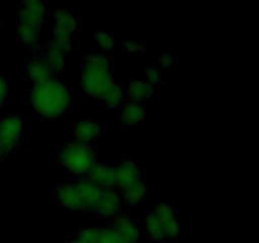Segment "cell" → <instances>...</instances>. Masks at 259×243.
<instances>
[{
	"label": "cell",
	"mask_w": 259,
	"mask_h": 243,
	"mask_svg": "<svg viewBox=\"0 0 259 243\" xmlns=\"http://www.w3.org/2000/svg\"><path fill=\"white\" fill-rule=\"evenodd\" d=\"M124 91H125V98H128V100L137 101L141 104L152 99L154 95L153 86L141 78H132L125 85Z\"/></svg>",
	"instance_id": "16"
},
{
	"label": "cell",
	"mask_w": 259,
	"mask_h": 243,
	"mask_svg": "<svg viewBox=\"0 0 259 243\" xmlns=\"http://www.w3.org/2000/svg\"><path fill=\"white\" fill-rule=\"evenodd\" d=\"M144 81L152 85L153 88L161 85L163 83V78H162V71L159 70L157 66H151V67H147L144 70Z\"/></svg>",
	"instance_id": "22"
},
{
	"label": "cell",
	"mask_w": 259,
	"mask_h": 243,
	"mask_svg": "<svg viewBox=\"0 0 259 243\" xmlns=\"http://www.w3.org/2000/svg\"><path fill=\"white\" fill-rule=\"evenodd\" d=\"M47 17L48 9L42 2L29 0L20 7L18 14V37L29 50H35L39 46Z\"/></svg>",
	"instance_id": "4"
},
{
	"label": "cell",
	"mask_w": 259,
	"mask_h": 243,
	"mask_svg": "<svg viewBox=\"0 0 259 243\" xmlns=\"http://www.w3.org/2000/svg\"><path fill=\"white\" fill-rule=\"evenodd\" d=\"M144 232L154 242H167L179 238L182 233L176 210L168 204L157 205L144 218Z\"/></svg>",
	"instance_id": "5"
},
{
	"label": "cell",
	"mask_w": 259,
	"mask_h": 243,
	"mask_svg": "<svg viewBox=\"0 0 259 243\" xmlns=\"http://www.w3.org/2000/svg\"><path fill=\"white\" fill-rule=\"evenodd\" d=\"M71 90L67 84L56 76L34 84L28 94V101L33 110L43 118H61L71 106Z\"/></svg>",
	"instance_id": "1"
},
{
	"label": "cell",
	"mask_w": 259,
	"mask_h": 243,
	"mask_svg": "<svg viewBox=\"0 0 259 243\" xmlns=\"http://www.w3.org/2000/svg\"><path fill=\"white\" fill-rule=\"evenodd\" d=\"M113 83L111 58L109 55L99 51L86 53L82 60L81 72V88L83 94L100 100L103 94Z\"/></svg>",
	"instance_id": "2"
},
{
	"label": "cell",
	"mask_w": 259,
	"mask_h": 243,
	"mask_svg": "<svg viewBox=\"0 0 259 243\" xmlns=\"http://www.w3.org/2000/svg\"><path fill=\"white\" fill-rule=\"evenodd\" d=\"M85 177H88L103 190L115 189V167L108 164L95 162Z\"/></svg>",
	"instance_id": "12"
},
{
	"label": "cell",
	"mask_w": 259,
	"mask_h": 243,
	"mask_svg": "<svg viewBox=\"0 0 259 243\" xmlns=\"http://www.w3.org/2000/svg\"><path fill=\"white\" fill-rule=\"evenodd\" d=\"M101 228H83L77 233L75 239L80 243H99Z\"/></svg>",
	"instance_id": "21"
},
{
	"label": "cell",
	"mask_w": 259,
	"mask_h": 243,
	"mask_svg": "<svg viewBox=\"0 0 259 243\" xmlns=\"http://www.w3.org/2000/svg\"><path fill=\"white\" fill-rule=\"evenodd\" d=\"M73 184L77 189L78 199H80V210L91 214L104 190L96 184H94L88 177H80Z\"/></svg>",
	"instance_id": "10"
},
{
	"label": "cell",
	"mask_w": 259,
	"mask_h": 243,
	"mask_svg": "<svg viewBox=\"0 0 259 243\" xmlns=\"http://www.w3.org/2000/svg\"><path fill=\"white\" fill-rule=\"evenodd\" d=\"M94 40L96 43V47H98L99 52H103L108 55L109 52H111L114 48V37L111 33L104 32V30H99L93 34Z\"/></svg>",
	"instance_id": "20"
},
{
	"label": "cell",
	"mask_w": 259,
	"mask_h": 243,
	"mask_svg": "<svg viewBox=\"0 0 259 243\" xmlns=\"http://www.w3.org/2000/svg\"><path fill=\"white\" fill-rule=\"evenodd\" d=\"M111 229L119 235L123 240L128 243H136L141 238V230L133 219L129 215L119 214L114 218Z\"/></svg>",
	"instance_id": "14"
},
{
	"label": "cell",
	"mask_w": 259,
	"mask_h": 243,
	"mask_svg": "<svg viewBox=\"0 0 259 243\" xmlns=\"http://www.w3.org/2000/svg\"><path fill=\"white\" fill-rule=\"evenodd\" d=\"M119 116L124 127L132 128L144 119V108L141 103L126 99L119 106Z\"/></svg>",
	"instance_id": "15"
},
{
	"label": "cell",
	"mask_w": 259,
	"mask_h": 243,
	"mask_svg": "<svg viewBox=\"0 0 259 243\" xmlns=\"http://www.w3.org/2000/svg\"><path fill=\"white\" fill-rule=\"evenodd\" d=\"M95 162V149L90 144L72 139L66 142L60 148L61 166L70 174L77 176L78 179L85 177Z\"/></svg>",
	"instance_id": "6"
},
{
	"label": "cell",
	"mask_w": 259,
	"mask_h": 243,
	"mask_svg": "<svg viewBox=\"0 0 259 243\" xmlns=\"http://www.w3.org/2000/svg\"><path fill=\"white\" fill-rule=\"evenodd\" d=\"M175 62H176V58H175V56L172 53L163 52L157 58V67L159 70H162V68L167 70V68H171L175 65Z\"/></svg>",
	"instance_id": "25"
},
{
	"label": "cell",
	"mask_w": 259,
	"mask_h": 243,
	"mask_svg": "<svg viewBox=\"0 0 259 243\" xmlns=\"http://www.w3.org/2000/svg\"><path fill=\"white\" fill-rule=\"evenodd\" d=\"M8 94H9V88H8V80L4 75L0 73V110L5 106L8 100Z\"/></svg>",
	"instance_id": "26"
},
{
	"label": "cell",
	"mask_w": 259,
	"mask_h": 243,
	"mask_svg": "<svg viewBox=\"0 0 259 243\" xmlns=\"http://www.w3.org/2000/svg\"><path fill=\"white\" fill-rule=\"evenodd\" d=\"M144 43L141 40H128L123 45V52L129 56H137L143 52Z\"/></svg>",
	"instance_id": "24"
},
{
	"label": "cell",
	"mask_w": 259,
	"mask_h": 243,
	"mask_svg": "<svg viewBox=\"0 0 259 243\" xmlns=\"http://www.w3.org/2000/svg\"><path fill=\"white\" fill-rule=\"evenodd\" d=\"M78 28L75 14L65 9H56L51 15L50 43L68 56L73 47V34Z\"/></svg>",
	"instance_id": "7"
},
{
	"label": "cell",
	"mask_w": 259,
	"mask_h": 243,
	"mask_svg": "<svg viewBox=\"0 0 259 243\" xmlns=\"http://www.w3.org/2000/svg\"><path fill=\"white\" fill-rule=\"evenodd\" d=\"M99 243H128L125 240L121 239L110 227L109 228H101V235Z\"/></svg>",
	"instance_id": "23"
},
{
	"label": "cell",
	"mask_w": 259,
	"mask_h": 243,
	"mask_svg": "<svg viewBox=\"0 0 259 243\" xmlns=\"http://www.w3.org/2000/svg\"><path fill=\"white\" fill-rule=\"evenodd\" d=\"M58 204L68 210H80V199L75 184H63L56 189Z\"/></svg>",
	"instance_id": "17"
},
{
	"label": "cell",
	"mask_w": 259,
	"mask_h": 243,
	"mask_svg": "<svg viewBox=\"0 0 259 243\" xmlns=\"http://www.w3.org/2000/svg\"><path fill=\"white\" fill-rule=\"evenodd\" d=\"M40 55H42V57L45 58L46 63H47L48 67L52 70V72L55 73V75L65 68L66 58H67V56H66L62 51L58 50L57 47L51 45L50 42L43 47V51L40 52Z\"/></svg>",
	"instance_id": "18"
},
{
	"label": "cell",
	"mask_w": 259,
	"mask_h": 243,
	"mask_svg": "<svg viewBox=\"0 0 259 243\" xmlns=\"http://www.w3.org/2000/svg\"><path fill=\"white\" fill-rule=\"evenodd\" d=\"M123 200L115 189H106L94 207L91 214L99 218H115L120 214Z\"/></svg>",
	"instance_id": "9"
},
{
	"label": "cell",
	"mask_w": 259,
	"mask_h": 243,
	"mask_svg": "<svg viewBox=\"0 0 259 243\" xmlns=\"http://www.w3.org/2000/svg\"><path fill=\"white\" fill-rule=\"evenodd\" d=\"M63 243H80V242L76 239H73V240H66V242H63Z\"/></svg>",
	"instance_id": "27"
},
{
	"label": "cell",
	"mask_w": 259,
	"mask_h": 243,
	"mask_svg": "<svg viewBox=\"0 0 259 243\" xmlns=\"http://www.w3.org/2000/svg\"><path fill=\"white\" fill-rule=\"evenodd\" d=\"M25 75L29 78L30 81L34 84L43 83V81L48 80V78L53 77L55 73L52 72L48 65L46 63L45 58L42 57L40 53L32 56V57L28 60V62L25 63Z\"/></svg>",
	"instance_id": "13"
},
{
	"label": "cell",
	"mask_w": 259,
	"mask_h": 243,
	"mask_svg": "<svg viewBox=\"0 0 259 243\" xmlns=\"http://www.w3.org/2000/svg\"><path fill=\"white\" fill-rule=\"evenodd\" d=\"M104 128L98 120L90 118H83L73 128V136L76 141L86 144H93L103 136Z\"/></svg>",
	"instance_id": "11"
},
{
	"label": "cell",
	"mask_w": 259,
	"mask_h": 243,
	"mask_svg": "<svg viewBox=\"0 0 259 243\" xmlns=\"http://www.w3.org/2000/svg\"><path fill=\"white\" fill-rule=\"evenodd\" d=\"M24 129L20 115L10 114L0 119V161L14 153L19 147Z\"/></svg>",
	"instance_id": "8"
},
{
	"label": "cell",
	"mask_w": 259,
	"mask_h": 243,
	"mask_svg": "<svg viewBox=\"0 0 259 243\" xmlns=\"http://www.w3.org/2000/svg\"><path fill=\"white\" fill-rule=\"evenodd\" d=\"M124 99H125V91H124V86L114 81L110 85V88L103 94L100 98L101 103L105 104L109 108H118L123 104Z\"/></svg>",
	"instance_id": "19"
},
{
	"label": "cell",
	"mask_w": 259,
	"mask_h": 243,
	"mask_svg": "<svg viewBox=\"0 0 259 243\" xmlns=\"http://www.w3.org/2000/svg\"><path fill=\"white\" fill-rule=\"evenodd\" d=\"M0 23H2V18H0Z\"/></svg>",
	"instance_id": "28"
},
{
	"label": "cell",
	"mask_w": 259,
	"mask_h": 243,
	"mask_svg": "<svg viewBox=\"0 0 259 243\" xmlns=\"http://www.w3.org/2000/svg\"><path fill=\"white\" fill-rule=\"evenodd\" d=\"M115 190L121 200L131 207H137L146 199L148 186L138 165L129 158H124L115 167Z\"/></svg>",
	"instance_id": "3"
}]
</instances>
